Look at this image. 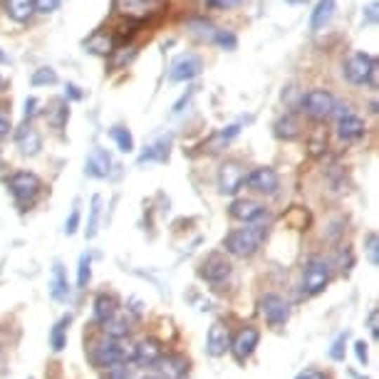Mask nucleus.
<instances>
[{
  "mask_svg": "<svg viewBox=\"0 0 379 379\" xmlns=\"http://www.w3.org/2000/svg\"><path fill=\"white\" fill-rule=\"evenodd\" d=\"M265 236H268V231H265L263 226L238 228V231L228 233L226 241H223V246H226V251L231 253V255H238V258H251L253 253L260 251Z\"/></svg>",
  "mask_w": 379,
  "mask_h": 379,
  "instance_id": "nucleus-1",
  "label": "nucleus"
},
{
  "mask_svg": "<svg viewBox=\"0 0 379 379\" xmlns=\"http://www.w3.org/2000/svg\"><path fill=\"white\" fill-rule=\"evenodd\" d=\"M8 189H11V194H13V199H15L18 208L27 211L37 201V196H40L42 181L37 179L32 171H18V174H13L11 181H8Z\"/></svg>",
  "mask_w": 379,
  "mask_h": 379,
  "instance_id": "nucleus-2",
  "label": "nucleus"
},
{
  "mask_svg": "<svg viewBox=\"0 0 379 379\" xmlns=\"http://www.w3.org/2000/svg\"><path fill=\"white\" fill-rule=\"evenodd\" d=\"M129 357H132V352H129L119 340H114V337L100 340V343H95L90 347V362L100 369H109V367H114V364H124Z\"/></svg>",
  "mask_w": 379,
  "mask_h": 379,
  "instance_id": "nucleus-3",
  "label": "nucleus"
},
{
  "mask_svg": "<svg viewBox=\"0 0 379 379\" xmlns=\"http://www.w3.org/2000/svg\"><path fill=\"white\" fill-rule=\"evenodd\" d=\"M164 6H166L164 0H114V11L132 22L152 20L164 11Z\"/></svg>",
  "mask_w": 379,
  "mask_h": 379,
  "instance_id": "nucleus-4",
  "label": "nucleus"
},
{
  "mask_svg": "<svg viewBox=\"0 0 379 379\" xmlns=\"http://www.w3.org/2000/svg\"><path fill=\"white\" fill-rule=\"evenodd\" d=\"M330 283V265L322 258H310L302 268V293L317 295Z\"/></svg>",
  "mask_w": 379,
  "mask_h": 379,
  "instance_id": "nucleus-5",
  "label": "nucleus"
},
{
  "mask_svg": "<svg viewBox=\"0 0 379 379\" xmlns=\"http://www.w3.org/2000/svg\"><path fill=\"white\" fill-rule=\"evenodd\" d=\"M374 74H377V60L367 53H357L347 60L345 65V77L352 84H369L374 82Z\"/></svg>",
  "mask_w": 379,
  "mask_h": 379,
  "instance_id": "nucleus-6",
  "label": "nucleus"
},
{
  "mask_svg": "<svg viewBox=\"0 0 379 379\" xmlns=\"http://www.w3.org/2000/svg\"><path fill=\"white\" fill-rule=\"evenodd\" d=\"M332 114L337 117V134L343 142H357L364 137V121L354 114L350 107H337L332 109Z\"/></svg>",
  "mask_w": 379,
  "mask_h": 379,
  "instance_id": "nucleus-7",
  "label": "nucleus"
},
{
  "mask_svg": "<svg viewBox=\"0 0 379 379\" xmlns=\"http://www.w3.org/2000/svg\"><path fill=\"white\" fill-rule=\"evenodd\" d=\"M243 184H246L251 191H255V194L273 196L275 191L280 189V176H278V171H275V168L260 166V168H255V171H251Z\"/></svg>",
  "mask_w": 379,
  "mask_h": 379,
  "instance_id": "nucleus-8",
  "label": "nucleus"
},
{
  "mask_svg": "<svg viewBox=\"0 0 379 379\" xmlns=\"http://www.w3.org/2000/svg\"><path fill=\"white\" fill-rule=\"evenodd\" d=\"M335 97L327 90H310L302 97V107H305V112L312 119H327L332 114V109H335Z\"/></svg>",
  "mask_w": 379,
  "mask_h": 379,
  "instance_id": "nucleus-9",
  "label": "nucleus"
},
{
  "mask_svg": "<svg viewBox=\"0 0 379 379\" xmlns=\"http://www.w3.org/2000/svg\"><path fill=\"white\" fill-rule=\"evenodd\" d=\"M260 312H263L265 322L270 327H280L290 320V305L280 298V295H263L260 298Z\"/></svg>",
  "mask_w": 379,
  "mask_h": 379,
  "instance_id": "nucleus-10",
  "label": "nucleus"
},
{
  "mask_svg": "<svg viewBox=\"0 0 379 379\" xmlns=\"http://www.w3.org/2000/svg\"><path fill=\"white\" fill-rule=\"evenodd\" d=\"M246 181V168L238 161H226L218 171V191L223 196H233Z\"/></svg>",
  "mask_w": 379,
  "mask_h": 379,
  "instance_id": "nucleus-11",
  "label": "nucleus"
},
{
  "mask_svg": "<svg viewBox=\"0 0 379 379\" xmlns=\"http://www.w3.org/2000/svg\"><path fill=\"white\" fill-rule=\"evenodd\" d=\"M201 69H204V65H201L199 55H181V58L174 60V65H171V69H168V79L171 82H189V79L199 77Z\"/></svg>",
  "mask_w": 379,
  "mask_h": 379,
  "instance_id": "nucleus-12",
  "label": "nucleus"
},
{
  "mask_svg": "<svg viewBox=\"0 0 379 379\" xmlns=\"http://www.w3.org/2000/svg\"><path fill=\"white\" fill-rule=\"evenodd\" d=\"M258 343H260V332L255 330V327H246V330L238 332L236 340H233L228 350H231L233 357H236L238 362H246V359L251 357L253 352H255Z\"/></svg>",
  "mask_w": 379,
  "mask_h": 379,
  "instance_id": "nucleus-13",
  "label": "nucleus"
},
{
  "mask_svg": "<svg viewBox=\"0 0 379 379\" xmlns=\"http://www.w3.org/2000/svg\"><path fill=\"white\" fill-rule=\"evenodd\" d=\"M231 347V332L223 322H213L208 327V335H206V352L211 357H221L226 354V350Z\"/></svg>",
  "mask_w": 379,
  "mask_h": 379,
  "instance_id": "nucleus-14",
  "label": "nucleus"
},
{
  "mask_svg": "<svg viewBox=\"0 0 379 379\" xmlns=\"http://www.w3.org/2000/svg\"><path fill=\"white\" fill-rule=\"evenodd\" d=\"M159 379H184L189 372V359H184L181 354H166V357H159L157 362Z\"/></svg>",
  "mask_w": 379,
  "mask_h": 379,
  "instance_id": "nucleus-15",
  "label": "nucleus"
},
{
  "mask_svg": "<svg viewBox=\"0 0 379 379\" xmlns=\"http://www.w3.org/2000/svg\"><path fill=\"white\" fill-rule=\"evenodd\" d=\"M199 275L206 280V283L218 285V283H223L228 275H231V263H228L223 255H211V258L206 260L204 265H201Z\"/></svg>",
  "mask_w": 379,
  "mask_h": 379,
  "instance_id": "nucleus-16",
  "label": "nucleus"
},
{
  "mask_svg": "<svg viewBox=\"0 0 379 379\" xmlns=\"http://www.w3.org/2000/svg\"><path fill=\"white\" fill-rule=\"evenodd\" d=\"M228 213L243 223H255V221H260V218H265V208L258 204V201H251V199L233 201Z\"/></svg>",
  "mask_w": 379,
  "mask_h": 379,
  "instance_id": "nucleus-17",
  "label": "nucleus"
},
{
  "mask_svg": "<svg viewBox=\"0 0 379 379\" xmlns=\"http://www.w3.org/2000/svg\"><path fill=\"white\" fill-rule=\"evenodd\" d=\"M15 144L25 157H35V154H40V149H42V137L30 121H25V124L15 132Z\"/></svg>",
  "mask_w": 379,
  "mask_h": 379,
  "instance_id": "nucleus-18",
  "label": "nucleus"
},
{
  "mask_svg": "<svg viewBox=\"0 0 379 379\" xmlns=\"http://www.w3.org/2000/svg\"><path fill=\"white\" fill-rule=\"evenodd\" d=\"M164 354V347H161V343L159 340H142V343L134 347V352H132V359L137 364H142V367H154V364L159 362V357Z\"/></svg>",
  "mask_w": 379,
  "mask_h": 379,
  "instance_id": "nucleus-19",
  "label": "nucleus"
},
{
  "mask_svg": "<svg viewBox=\"0 0 379 379\" xmlns=\"http://www.w3.org/2000/svg\"><path fill=\"white\" fill-rule=\"evenodd\" d=\"M90 176H95V179H105V176H109L112 171V157L109 152H105V149H92L90 157H87V168H84Z\"/></svg>",
  "mask_w": 379,
  "mask_h": 379,
  "instance_id": "nucleus-20",
  "label": "nucleus"
},
{
  "mask_svg": "<svg viewBox=\"0 0 379 379\" xmlns=\"http://www.w3.org/2000/svg\"><path fill=\"white\" fill-rule=\"evenodd\" d=\"M168 147H171V139H168V137H159L157 142H152L142 154H139V164L166 161V159H168Z\"/></svg>",
  "mask_w": 379,
  "mask_h": 379,
  "instance_id": "nucleus-21",
  "label": "nucleus"
},
{
  "mask_svg": "<svg viewBox=\"0 0 379 379\" xmlns=\"http://www.w3.org/2000/svg\"><path fill=\"white\" fill-rule=\"evenodd\" d=\"M335 8H337V0H320L315 6V11H312L310 30H315V32L322 30V27L332 20V15H335Z\"/></svg>",
  "mask_w": 379,
  "mask_h": 379,
  "instance_id": "nucleus-22",
  "label": "nucleus"
},
{
  "mask_svg": "<svg viewBox=\"0 0 379 379\" xmlns=\"http://www.w3.org/2000/svg\"><path fill=\"white\" fill-rule=\"evenodd\" d=\"M114 45H117L114 37L107 35V32H95V35H90L84 40V48L95 55H112L114 53Z\"/></svg>",
  "mask_w": 379,
  "mask_h": 379,
  "instance_id": "nucleus-23",
  "label": "nucleus"
},
{
  "mask_svg": "<svg viewBox=\"0 0 379 379\" xmlns=\"http://www.w3.org/2000/svg\"><path fill=\"white\" fill-rule=\"evenodd\" d=\"M6 11L15 22H25L35 13V3L32 0H6Z\"/></svg>",
  "mask_w": 379,
  "mask_h": 379,
  "instance_id": "nucleus-24",
  "label": "nucleus"
},
{
  "mask_svg": "<svg viewBox=\"0 0 379 379\" xmlns=\"http://www.w3.org/2000/svg\"><path fill=\"white\" fill-rule=\"evenodd\" d=\"M69 293V285H67V275H65V268L60 263H55L53 268V278H50V295H53V300H65Z\"/></svg>",
  "mask_w": 379,
  "mask_h": 379,
  "instance_id": "nucleus-25",
  "label": "nucleus"
},
{
  "mask_svg": "<svg viewBox=\"0 0 379 379\" xmlns=\"http://www.w3.org/2000/svg\"><path fill=\"white\" fill-rule=\"evenodd\" d=\"M275 137L285 139V142H293V139L300 137V124H298V119L290 114L280 117V119L275 121Z\"/></svg>",
  "mask_w": 379,
  "mask_h": 379,
  "instance_id": "nucleus-26",
  "label": "nucleus"
},
{
  "mask_svg": "<svg viewBox=\"0 0 379 379\" xmlns=\"http://www.w3.org/2000/svg\"><path fill=\"white\" fill-rule=\"evenodd\" d=\"M114 312H117V298H114V295H107V293L97 295V300H95V320L102 325V322L109 320Z\"/></svg>",
  "mask_w": 379,
  "mask_h": 379,
  "instance_id": "nucleus-27",
  "label": "nucleus"
},
{
  "mask_svg": "<svg viewBox=\"0 0 379 379\" xmlns=\"http://www.w3.org/2000/svg\"><path fill=\"white\" fill-rule=\"evenodd\" d=\"M67 117H69V105H67V97H60V100H55L53 105H50V112H48V119L50 124L55 126V129H62L65 124H67Z\"/></svg>",
  "mask_w": 379,
  "mask_h": 379,
  "instance_id": "nucleus-28",
  "label": "nucleus"
},
{
  "mask_svg": "<svg viewBox=\"0 0 379 379\" xmlns=\"http://www.w3.org/2000/svg\"><path fill=\"white\" fill-rule=\"evenodd\" d=\"M102 330H105L109 337H114V340H119V337L129 335V320H126L124 315H119V312H114L109 320L102 322Z\"/></svg>",
  "mask_w": 379,
  "mask_h": 379,
  "instance_id": "nucleus-29",
  "label": "nucleus"
},
{
  "mask_svg": "<svg viewBox=\"0 0 379 379\" xmlns=\"http://www.w3.org/2000/svg\"><path fill=\"white\" fill-rule=\"evenodd\" d=\"M69 322H72V317H62V320L58 322V325L53 327V335H50V345H53L55 352H60V350H65V345H67V327Z\"/></svg>",
  "mask_w": 379,
  "mask_h": 379,
  "instance_id": "nucleus-30",
  "label": "nucleus"
},
{
  "mask_svg": "<svg viewBox=\"0 0 379 379\" xmlns=\"http://www.w3.org/2000/svg\"><path fill=\"white\" fill-rule=\"evenodd\" d=\"M238 134V126L233 124V126H226V129H223V132H218V134H213V137L208 139V144H204V149L208 147V152H218V149L223 147V144H228L231 142L233 137H236Z\"/></svg>",
  "mask_w": 379,
  "mask_h": 379,
  "instance_id": "nucleus-31",
  "label": "nucleus"
},
{
  "mask_svg": "<svg viewBox=\"0 0 379 379\" xmlns=\"http://www.w3.org/2000/svg\"><path fill=\"white\" fill-rule=\"evenodd\" d=\"M112 137H114L119 152H124V154L134 152V139H132V134H129V129H124V126H114V129H112Z\"/></svg>",
  "mask_w": 379,
  "mask_h": 379,
  "instance_id": "nucleus-32",
  "label": "nucleus"
},
{
  "mask_svg": "<svg viewBox=\"0 0 379 379\" xmlns=\"http://www.w3.org/2000/svg\"><path fill=\"white\" fill-rule=\"evenodd\" d=\"M100 213H102V199L95 196L92 199V206H90V221H87V238H95L97 236V223H100Z\"/></svg>",
  "mask_w": 379,
  "mask_h": 379,
  "instance_id": "nucleus-33",
  "label": "nucleus"
},
{
  "mask_svg": "<svg viewBox=\"0 0 379 379\" xmlns=\"http://www.w3.org/2000/svg\"><path fill=\"white\" fill-rule=\"evenodd\" d=\"M90 278H92V255L84 253L82 258H79V268H77V288H87Z\"/></svg>",
  "mask_w": 379,
  "mask_h": 379,
  "instance_id": "nucleus-34",
  "label": "nucleus"
},
{
  "mask_svg": "<svg viewBox=\"0 0 379 379\" xmlns=\"http://www.w3.org/2000/svg\"><path fill=\"white\" fill-rule=\"evenodd\" d=\"M30 82H32V87L55 84V82H58V74H55V69H50V67H40V69H35V72H32Z\"/></svg>",
  "mask_w": 379,
  "mask_h": 379,
  "instance_id": "nucleus-35",
  "label": "nucleus"
},
{
  "mask_svg": "<svg viewBox=\"0 0 379 379\" xmlns=\"http://www.w3.org/2000/svg\"><path fill=\"white\" fill-rule=\"evenodd\" d=\"M189 27L194 30V35L204 37V40L213 42V35H216V27L211 25V22H204V20H191Z\"/></svg>",
  "mask_w": 379,
  "mask_h": 379,
  "instance_id": "nucleus-36",
  "label": "nucleus"
},
{
  "mask_svg": "<svg viewBox=\"0 0 379 379\" xmlns=\"http://www.w3.org/2000/svg\"><path fill=\"white\" fill-rule=\"evenodd\" d=\"M213 42H216L218 48H223V50H236V45H238L236 35H233L231 30H216V35H213Z\"/></svg>",
  "mask_w": 379,
  "mask_h": 379,
  "instance_id": "nucleus-37",
  "label": "nucleus"
},
{
  "mask_svg": "<svg viewBox=\"0 0 379 379\" xmlns=\"http://www.w3.org/2000/svg\"><path fill=\"white\" fill-rule=\"evenodd\" d=\"M345 343H347V332H343V335H337V340H335V343H332L330 357L335 359V362H343V359H345Z\"/></svg>",
  "mask_w": 379,
  "mask_h": 379,
  "instance_id": "nucleus-38",
  "label": "nucleus"
},
{
  "mask_svg": "<svg viewBox=\"0 0 379 379\" xmlns=\"http://www.w3.org/2000/svg\"><path fill=\"white\" fill-rule=\"evenodd\" d=\"M367 255H369V263L379 265V241H377V233H369V236H367Z\"/></svg>",
  "mask_w": 379,
  "mask_h": 379,
  "instance_id": "nucleus-39",
  "label": "nucleus"
},
{
  "mask_svg": "<svg viewBox=\"0 0 379 379\" xmlns=\"http://www.w3.org/2000/svg\"><path fill=\"white\" fill-rule=\"evenodd\" d=\"M32 3H35V11L45 13V15H48V13H55L60 8V0H32Z\"/></svg>",
  "mask_w": 379,
  "mask_h": 379,
  "instance_id": "nucleus-40",
  "label": "nucleus"
},
{
  "mask_svg": "<svg viewBox=\"0 0 379 379\" xmlns=\"http://www.w3.org/2000/svg\"><path fill=\"white\" fill-rule=\"evenodd\" d=\"M134 55H137V53H134V48H124V50H121L119 55H117L114 60H112V67H114V69H117V67H121V65H126V62H129V60H132Z\"/></svg>",
  "mask_w": 379,
  "mask_h": 379,
  "instance_id": "nucleus-41",
  "label": "nucleus"
},
{
  "mask_svg": "<svg viewBox=\"0 0 379 379\" xmlns=\"http://www.w3.org/2000/svg\"><path fill=\"white\" fill-rule=\"evenodd\" d=\"M77 226H79V208L74 206L72 213H69V218H67V223H65V233H67V236H72V233L77 231Z\"/></svg>",
  "mask_w": 379,
  "mask_h": 379,
  "instance_id": "nucleus-42",
  "label": "nucleus"
},
{
  "mask_svg": "<svg viewBox=\"0 0 379 379\" xmlns=\"http://www.w3.org/2000/svg\"><path fill=\"white\" fill-rule=\"evenodd\" d=\"M107 379H132V372H129L126 367H121V364H114V367H109Z\"/></svg>",
  "mask_w": 379,
  "mask_h": 379,
  "instance_id": "nucleus-43",
  "label": "nucleus"
},
{
  "mask_svg": "<svg viewBox=\"0 0 379 379\" xmlns=\"http://www.w3.org/2000/svg\"><path fill=\"white\" fill-rule=\"evenodd\" d=\"M37 107H40V102H37L35 97H27V102H25V121H30L32 117H35L37 112H40Z\"/></svg>",
  "mask_w": 379,
  "mask_h": 379,
  "instance_id": "nucleus-44",
  "label": "nucleus"
},
{
  "mask_svg": "<svg viewBox=\"0 0 379 379\" xmlns=\"http://www.w3.org/2000/svg\"><path fill=\"white\" fill-rule=\"evenodd\" d=\"M241 0H208L211 8H218V11H231V8H236Z\"/></svg>",
  "mask_w": 379,
  "mask_h": 379,
  "instance_id": "nucleus-45",
  "label": "nucleus"
},
{
  "mask_svg": "<svg viewBox=\"0 0 379 379\" xmlns=\"http://www.w3.org/2000/svg\"><path fill=\"white\" fill-rule=\"evenodd\" d=\"M377 320H379V312L377 310H372L369 312V317H367V327H369V332H372V337L377 340L379 337V327H377Z\"/></svg>",
  "mask_w": 379,
  "mask_h": 379,
  "instance_id": "nucleus-46",
  "label": "nucleus"
},
{
  "mask_svg": "<svg viewBox=\"0 0 379 379\" xmlns=\"http://www.w3.org/2000/svg\"><path fill=\"white\" fill-rule=\"evenodd\" d=\"M354 354H357L359 364H367V362H369V352H367V345H364V343L354 345Z\"/></svg>",
  "mask_w": 379,
  "mask_h": 379,
  "instance_id": "nucleus-47",
  "label": "nucleus"
},
{
  "mask_svg": "<svg viewBox=\"0 0 379 379\" xmlns=\"http://www.w3.org/2000/svg\"><path fill=\"white\" fill-rule=\"evenodd\" d=\"M11 129H13V126H11V117L0 114V139H6Z\"/></svg>",
  "mask_w": 379,
  "mask_h": 379,
  "instance_id": "nucleus-48",
  "label": "nucleus"
},
{
  "mask_svg": "<svg viewBox=\"0 0 379 379\" xmlns=\"http://www.w3.org/2000/svg\"><path fill=\"white\" fill-rule=\"evenodd\" d=\"M295 379H325V374L317 372V369H305V372H300Z\"/></svg>",
  "mask_w": 379,
  "mask_h": 379,
  "instance_id": "nucleus-49",
  "label": "nucleus"
},
{
  "mask_svg": "<svg viewBox=\"0 0 379 379\" xmlns=\"http://www.w3.org/2000/svg\"><path fill=\"white\" fill-rule=\"evenodd\" d=\"M65 97L69 95V100H82V92H79V87H74V84H67V87H65Z\"/></svg>",
  "mask_w": 379,
  "mask_h": 379,
  "instance_id": "nucleus-50",
  "label": "nucleus"
},
{
  "mask_svg": "<svg viewBox=\"0 0 379 379\" xmlns=\"http://www.w3.org/2000/svg\"><path fill=\"white\" fill-rule=\"evenodd\" d=\"M367 20L369 22L377 20V3H369V6H367Z\"/></svg>",
  "mask_w": 379,
  "mask_h": 379,
  "instance_id": "nucleus-51",
  "label": "nucleus"
},
{
  "mask_svg": "<svg viewBox=\"0 0 379 379\" xmlns=\"http://www.w3.org/2000/svg\"><path fill=\"white\" fill-rule=\"evenodd\" d=\"M0 62H6V55H3V53H0Z\"/></svg>",
  "mask_w": 379,
  "mask_h": 379,
  "instance_id": "nucleus-52",
  "label": "nucleus"
},
{
  "mask_svg": "<svg viewBox=\"0 0 379 379\" xmlns=\"http://www.w3.org/2000/svg\"><path fill=\"white\" fill-rule=\"evenodd\" d=\"M0 367H3V352H0Z\"/></svg>",
  "mask_w": 379,
  "mask_h": 379,
  "instance_id": "nucleus-53",
  "label": "nucleus"
},
{
  "mask_svg": "<svg viewBox=\"0 0 379 379\" xmlns=\"http://www.w3.org/2000/svg\"><path fill=\"white\" fill-rule=\"evenodd\" d=\"M3 84H6V82H3V77H0V90H3Z\"/></svg>",
  "mask_w": 379,
  "mask_h": 379,
  "instance_id": "nucleus-54",
  "label": "nucleus"
},
{
  "mask_svg": "<svg viewBox=\"0 0 379 379\" xmlns=\"http://www.w3.org/2000/svg\"><path fill=\"white\" fill-rule=\"evenodd\" d=\"M144 379H159V377H144Z\"/></svg>",
  "mask_w": 379,
  "mask_h": 379,
  "instance_id": "nucleus-55",
  "label": "nucleus"
},
{
  "mask_svg": "<svg viewBox=\"0 0 379 379\" xmlns=\"http://www.w3.org/2000/svg\"><path fill=\"white\" fill-rule=\"evenodd\" d=\"M290 3H295V0H290Z\"/></svg>",
  "mask_w": 379,
  "mask_h": 379,
  "instance_id": "nucleus-56",
  "label": "nucleus"
}]
</instances>
